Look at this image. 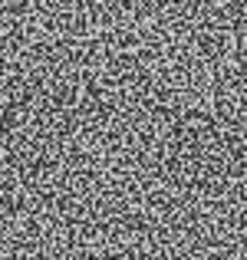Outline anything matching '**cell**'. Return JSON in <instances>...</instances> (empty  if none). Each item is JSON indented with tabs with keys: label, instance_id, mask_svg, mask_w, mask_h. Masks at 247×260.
I'll return each instance as SVG.
<instances>
[{
	"label": "cell",
	"instance_id": "cell-1",
	"mask_svg": "<svg viewBox=\"0 0 247 260\" xmlns=\"http://www.w3.org/2000/svg\"><path fill=\"white\" fill-rule=\"evenodd\" d=\"M159 37L181 70L247 128V0H208Z\"/></svg>",
	"mask_w": 247,
	"mask_h": 260
}]
</instances>
